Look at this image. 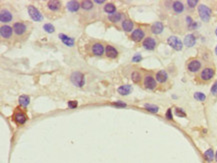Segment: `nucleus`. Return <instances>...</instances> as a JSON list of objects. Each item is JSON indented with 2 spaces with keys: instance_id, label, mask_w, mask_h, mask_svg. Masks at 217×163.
<instances>
[{
  "instance_id": "6",
  "label": "nucleus",
  "mask_w": 217,
  "mask_h": 163,
  "mask_svg": "<svg viewBox=\"0 0 217 163\" xmlns=\"http://www.w3.org/2000/svg\"><path fill=\"white\" fill-rule=\"evenodd\" d=\"M198 14L202 21L208 22L211 18L212 11H211V9L208 6H206L205 4H200L198 5Z\"/></svg>"
},
{
  "instance_id": "26",
  "label": "nucleus",
  "mask_w": 217,
  "mask_h": 163,
  "mask_svg": "<svg viewBox=\"0 0 217 163\" xmlns=\"http://www.w3.org/2000/svg\"><path fill=\"white\" fill-rule=\"evenodd\" d=\"M104 12L105 13H107L109 15H112L116 12V6H115V4L114 3H111V2H108L104 5Z\"/></svg>"
},
{
  "instance_id": "9",
  "label": "nucleus",
  "mask_w": 217,
  "mask_h": 163,
  "mask_svg": "<svg viewBox=\"0 0 217 163\" xmlns=\"http://www.w3.org/2000/svg\"><path fill=\"white\" fill-rule=\"evenodd\" d=\"M167 43L170 47H172L176 51H180L183 48V42L177 37V36H170L167 39Z\"/></svg>"
},
{
  "instance_id": "30",
  "label": "nucleus",
  "mask_w": 217,
  "mask_h": 163,
  "mask_svg": "<svg viewBox=\"0 0 217 163\" xmlns=\"http://www.w3.org/2000/svg\"><path fill=\"white\" fill-rule=\"evenodd\" d=\"M144 108L149 112H152V113H157V112L159 111V107L154 105V104L146 103V104H144Z\"/></svg>"
},
{
  "instance_id": "39",
  "label": "nucleus",
  "mask_w": 217,
  "mask_h": 163,
  "mask_svg": "<svg viewBox=\"0 0 217 163\" xmlns=\"http://www.w3.org/2000/svg\"><path fill=\"white\" fill-rule=\"evenodd\" d=\"M114 106H117V107H126V103H124V102H122V101H117V102H113L112 103Z\"/></svg>"
},
{
  "instance_id": "27",
  "label": "nucleus",
  "mask_w": 217,
  "mask_h": 163,
  "mask_svg": "<svg viewBox=\"0 0 217 163\" xmlns=\"http://www.w3.org/2000/svg\"><path fill=\"white\" fill-rule=\"evenodd\" d=\"M142 78H143V76L141 75V73L139 72V71H133V72L131 73V80H132L133 82L136 83V84H140Z\"/></svg>"
},
{
  "instance_id": "21",
  "label": "nucleus",
  "mask_w": 217,
  "mask_h": 163,
  "mask_svg": "<svg viewBox=\"0 0 217 163\" xmlns=\"http://www.w3.org/2000/svg\"><path fill=\"white\" fill-rule=\"evenodd\" d=\"M67 9L69 10L70 12H77L79 8L81 7V3L78 2V1H74V0H72V1H68L67 2V5H66Z\"/></svg>"
},
{
  "instance_id": "3",
  "label": "nucleus",
  "mask_w": 217,
  "mask_h": 163,
  "mask_svg": "<svg viewBox=\"0 0 217 163\" xmlns=\"http://www.w3.org/2000/svg\"><path fill=\"white\" fill-rule=\"evenodd\" d=\"M13 32L14 34L16 35V37H25L28 33V30H29V26L26 22H23V21H18V22H15L13 24Z\"/></svg>"
},
{
  "instance_id": "13",
  "label": "nucleus",
  "mask_w": 217,
  "mask_h": 163,
  "mask_svg": "<svg viewBox=\"0 0 217 163\" xmlns=\"http://www.w3.org/2000/svg\"><path fill=\"white\" fill-rule=\"evenodd\" d=\"M13 34V28L8 26V25H2L1 28H0V35H1V38L8 40L11 39Z\"/></svg>"
},
{
  "instance_id": "7",
  "label": "nucleus",
  "mask_w": 217,
  "mask_h": 163,
  "mask_svg": "<svg viewBox=\"0 0 217 163\" xmlns=\"http://www.w3.org/2000/svg\"><path fill=\"white\" fill-rule=\"evenodd\" d=\"M143 86L148 90H153L157 86V81L155 79V76L151 73H146L143 77Z\"/></svg>"
},
{
  "instance_id": "42",
  "label": "nucleus",
  "mask_w": 217,
  "mask_h": 163,
  "mask_svg": "<svg viewBox=\"0 0 217 163\" xmlns=\"http://www.w3.org/2000/svg\"><path fill=\"white\" fill-rule=\"evenodd\" d=\"M215 160H216V162H217V151H216V153H215Z\"/></svg>"
},
{
  "instance_id": "12",
  "label": "nucleus",
  "mask_w": 217,
  "mask_h": 163,
  "mask_svg": "<svg viewBox=\"0 0 217 163\" xmlns=\"http://www.w3.org/2000/svg\"><path fill=\"white\" fill-rule=\"evenodd\" d=\"M91 53L94 56H102L105 53V47L103 43L96 41L91 45Z\"/></svg>"
},
{
  "instance_id": "17",
  "label": "nucleus",
  "mask_w": 217,
  "mask_h": 163,
  "mask_svg": "<svg viewBox=\"0 0 217 163\" xmlns=\"http://www.w3.org/2000/svg\"><path fill=\"white\" fill-rule=\"evenodd\" d=\"M105 55H106V57L110 58V59H115L117 58L118 56V51L116 50L112 45H106V47H105Z\"/></svg>"
},
{
  "instance_id": "32",
  "label": "nucleus",
  "mask_w": 217,
  "mask_h": 163,
  "mask_svg": "<svg viewBox=\"0 0 217 163\" xmlns=\"http://www.w3.org/2000/svg\"><path fill=\"white\" fill-rule=\"evenodd\" d=\"M194 98L197 100V101H200V102H203V101L206 100V95L202 92H195L194 93Z\"/></svg>"
},
{
  "instance_id": "1",
  "label": "nucleus",
  "mask_w": 217,
  "mask_h": 163,
  "mask_svg": "<svg viewBox=\"0 0 217 163\" xmlns=\"http://www.w3.org/2000/svg\"><path fill=\"white\" fill-rule=\"evenodd\" d=\"M45 8H46L47 14H52V16L55 17V15L60 16L63 13V6L62 2L58 1V0H50L45 3Z\"/></svg>"
},
{
  "instance_id": "18",
  "label": "nucleus",
  "mask_w": 217,
  "mask_h": 163,
  "mask_svg": "<svg viewBox=\"0 0 217 163\" xmlns=\"http://www.w3.org/2000/svg\"><path fill=\"white\" fill-rule=\"evenodd\" d=\"M121 27H122L123 31L125 32H132L134 28V23L130 19H124L122 23H121Z\"/></svg>"
},
{
  "instance_id": "43",
  "label": "nucleus",
  "mask_w": 217,
  "mask_h": 163,
  "mask_svg": "<svg viewBox=\"0 0 217 163\" xmlns=\"http://www.w3.org/2000/svg\"><path fill=\"white\" fill-rule=\"evenodd\" d=\"M215 54H216V55H217V46H216V47H215Z\"/></svg>"
},
{
  "instance_id": "14",
  "label": "nucleus",
  "mask_w": 217,
  "mask_h": 163,
  "mask_svg": "<svg viewBox=\"0 0 217 163\" xmlns=\"http://www.w3.org/2000/svg\"><path fill=\"white\" fill-rule=\"evenodd\" d=\"M156 45H157V43H156V40L153 37H146L142 41V46L146 50H154Z\"/></svg>"
},
{
  "instance_id": "31",
  "label": "nucleus",
  "mask_w": 217,
  "mask_h": 163,
  "mask_svg": "<svg viewBox=\"0 0 217 163\" xmlns=\"http://www.w3.org/2000/svg\"><path fill=\"white\" fill-rule=\"evenodd\" d=\"M94 3L90 0H84V1L81 2V8L84 10H91L93 8Z\"/></svg>"
},
{
  "instance_id": "24",
  "label": "nucleus",
  "mask_w": 217,
  "mask_h": 163,
  "mask_svg": "<svg viewBox=\"0 0 217 163\" xmlns=\"http://www.w3.org/2000/svg\"><path fill=\"white\" fill-rule=\"evenodd\" d=\"M118 93L120 95H128L132 92V86L129 85V84H126V85H121L120 87L117 89Z\"/></svg>"
},
{
  "instance_id": "8",
  "label": "nucleus",
  "mask_w": 217,
  "mask_h": 163,
  "mask_svg": "<svg viewBox=\"0 0 217 163\" xmlns=\"http://www.w3.org/2000/svg\"><path fill=\"white\" fill-rule=\"evenodd\" d=\"M27 10H28V14H29L30 18H31L33 21L40 22L43 20L42 13L39 11V9H37L35 6H33V5H28Z\"/></svg>"
},
{
  "instance_id": "23",
  "label": "nucleus",
  "mask_w": 217,
  "mask_h": 163,
  "mask_svg": "<svg viewBox=\"0 0 217 163\" xmlns=\"http://www.w3.org/2000/svg\"><path fill=\"white\" fill-rule=\"evenodd\" d=\"M196 43V37L193 34H188L186 35L184 38V45L186 47H192Z\"/></svg>"
},
{
  "instance_id": "22",
  "label": "nucleus",
  "mask_w": 217,
  "mask_h": 163,
  "mask_svg": "<svg viewBox=\"0 0 217 163\" xmlns=\"http://www.w3.org/2000/svg\"><path fill=\"white\" fill-rule=\"evenodd\" d=\"M123 14L121 12H115L112 15L108 16V21L111 23H118L119 21H123Z\"/></svg>"
},
{
  "instance_id": "44",
  "label": "nucleus",
  "mask_w": 217,
  "mask_h": 163,
  "mask_svg": "<svg viewBox=\"0 0 217 163\" xmlns=\"http://www.w3.org/2000/svg\"><path fill=\"white\" fill-rule=\"evenodd\" d=\"M215 34H216V35H217V28H216V29H215Z\"/></svg>"
},
{
  "instance_id": "25",
  "label": "nucleus",
  "mask_w": 217,
  "mask_h": 163,
  "mask_svg": "<svg viewBox=\"0 0 217 163\" xmlns=\"http://www.w3.org/2000/svg\"><path fill=\"white\" fill-rule=\"evenodd\" d=\"M172 9L176 14H181L184 11V4L181 1L172 2Z\"/></svg>"
},
{
  "instance_id": "29",
  "label": "nucleus",
  "mask_w": 217,
  "mask_h": 163,
  "mask_svg": "<svg viewBox=\"0 0 217 163\" xmlns=\"http://www.w3.org/2000/svg\"><path fill=\"white\" fill-rule=\"evenodd\" d=\"M18 102L19 104L22 106V107H27V106L29 105L30 103V98L29 96L27 95H21L18 99Z\"/></svg>"
},
{
  "instance_id": "35",
  "label": "nucleus",
  "mask_w": 217,
  "mask_h": 163,
  "mask_svg": "<svg viewBox=\"0 0 217 163\" xmlns=\"http://www.w3.org/2000/svg\"><path fill=\"white\" fill-rule=\"evenodd\" d=\"M210 91H211V94H212L213 96H217V81H215V82L213 83Z\"/></svg>"
},
{
  "instance_id": "10",
  "label": "nucleus",
  "mask_w": 217,
  "mask_h": 163,
  "mask_svg": "<svg viewBox=\"0 0 217 163\" xmlns=\"http://www.w3.org/2000/svg\"><path fill=\"white\" fill-rule=\"evenodd\" d=\"M130 39L134 42H141L145 39V31L142 28H136L130 34Z\"/></svg>"
},
{
  "instance_id": "37",
  "label": "nucleus",
  "mask_w": 217,
  "mask_h": 163,
  "mask_svg": "<svg viewBox=\"0 0 217 163\" xmlns=\"http://www.w3.org/2000/svg\"><path fill=\"white\" fill-rule=\"evenodd\" d=\"M141 60H142V56H141V54H139V53L135 54L133 57H132V61H133V62H140Z\"/></svg>"
},
{
  "instance_id": "36",
  "label": "nucleus",
  "mask_w": 217,
  "mask_h": 163,
  "mask_svg": "<svg viewBox=\"0 0 217 163\" xmlns=\"http://www.w3.org/2000/svg\"><path fill=\"white\" fill-rule=\"evenodd\" d=\"M187 4H188V7L190 8H194L196 5L198 4V1L197 0H188L187 1Z\"/></svg>"
},
{
  "instance_id": "16",
  "label": "nucleus",
  "mask_w": 217,
  "mask_h": 163,
  "mask_svg": "<svg viewBox=\"0 0 217 163\" xmlns=\"http://www.w3.org/2000/svg\"><path fill=\"white\" fill-rule=\"evenodd\" d=\"M155 79L158 83L163 84L168 81V73L165 70H159L158 72L155 74Z\"/></svg>"
},
{
  "instance_id": "41",
  "label": "nucleus",
  "mask_w": 217,
  "mask_h": 163,
  "mask_svg": "<svg viewBox=\"0 0 217 163\" xmlns=\"http://www.w3.org/2000/svg\"><path fill=\"white\" fill-rule=\"evenodd\" d=\"M104 1H102V0H101V1H95V3H97V4H102Z\"/></svg>"
},
{
  "instance_id": "38",
  "label": "nucleus",
  "mask_w": 217,
  "mask_h": 163,
  "mask_svg": "<svg viewBox=\"0 0 217 163\" xmlns=\"http://www.w3.org/2000/svg\"><path fill=\"white\" fill-rule=\"evenodd\" d=\"M77 101H75V100H71V101H69L68 102V106H69V108H71V109H74V108H76L77 107Z\"/></svg>"
},
{
  "instance_id": "5",
  "label": "nucleus",
  "mask_w": 217,
  "mask_h": 163,
  "mask_svg": "<svg viewBox=\"0 0 217 163\" xmlns=\"http://www.w3.org/2000/svg\"><path fill=\"white\" fill-rule=\"evenodd\" d=\"M70 80L76 87H82L85 84V77L84 74L80 71H74V72L70 75Z\"/></svg>"
},
{
  "instance_id": "40",
  "label": "nucleus",
  "mask_w": 217,
  "mask_h": 163,
  "mask_svg": "<svg viewBox=\"0 0 217 163\" xmlns=\"http://www.w3.org/2000/svg\"><path fill=\"white\" fill-rule=\"evenodd\" d=\"M166 118H168L169 120H172L173 115H172V110H171V108H169L167 112H166Z\"/></svg>"
},
{
  "instance_id": "11",
  "label": "nucleus",
  "mask_w": 217,
  "mask_h": 163,
  "mask_svg": "<svg viewBox=\"0 0 217 163\" xmlns=\"http://www.w3.org/2000/svg\"><path fill=\"white\" fill-rule=\"evenodd\" d=\"M19 108H17L16 110H15V112H14V114H13V120H14V122L16 124H18V125H23L25 122L27 121V115L24 113L23 111H21V110H18Z\"/></svg>"
},
{
  "instance_id": "20",
  "label": "nucleus",
  "mask_w": 217,
  "mask_h": 163,
  "mask_svg": "<svg viewBox=\"0 0 217 163\" xmlns=\"http://www.w3.org/2000/svg\"><path fill=\"white\" fill-rule=\"evenodd\" d=\"M58 37L65 45H66V46H70V47L74 46V39L73 38L69 37V36H67V35H65L63 33H60L58 35Z\"/></svg>"
},
{
  "instance_id": "19",
  "label": "nucleus",
  "mask_w": 217,
  "mask_h": 163,
  "mask_svg": "<svg viewBox=\"0 0 217 163\" xmlns=\"http://www.w3.org/2000/svg\"><path fill=\"white\" fill-rule=\"evenodd\" d=\"M163 29H164V26H163L162 22H160V21L153 23L152 25H151V28H150L151 32H152L153 34H155V35H158L160 33H162Z\"/></svg>"
},
{
  "instance_id": "28",
  "label": "nucleus",
  "mask_w": 217,
  "mask_h": 163,
  "mask_svg": "<svg viewBox=\"0 0 217 163\" xmlns=\"http://www.w3.org/2000/svg\"><path fill=\"white\" fill-rule=\"evenodd\" d=\"M204 158L206 161L211 162L213 159H215V155H214V151L212 148H209L204 152Z\"/></svg>"
},
{
  "instance_id": "34",
  "label": "nucleus",
  "mask_w": 217,
  "mask_h": 163,
  "mask_svg": "<svg viewBox=\"0 0 217 163\" xmlns=\"http://www.w3.org/2000/svg\"><path fill=\"white\" fill-rule=\"evenodd\" d=\"M175 115L178 117H186V113L181 108H175Z\"/></svg>"
},
{
  "instance_id": "15",
  "label": "nucleus",
  "mask_w": 217,
  "mask_h": 163,
  "mask_svg": "<svg viewBox=\"0 0 217 163\" xmlns=\"http://www.w3.org/2000/svg\"><path fill=\"white\" fill-rule=\"evenodd\" d=\"M12 13L7 9H1L0 11V21L2 23H8L12 20Z\"/></svg>"
},
{
  "instance_id": "33",
  "label": "nucleus",
  "mask_w": 217,
  "mask_h": 163,
  "mask_svg": "<svg viewBox=\"0 0 217 163\" xmlns=\"http://www.w3.org/2000/svg\"><path fill=\"white\" fill-rule=\"evenodd\" d=\"M43 29L46 31L47 33H53L55 31V27L53 26V25L51 23H46L43 25Z\"/></svg>"
},
{
  "instance_id": "2",
  "label": "nucleus",
  "mask_w": 217,
  "mask_h": 163,
  "mask_svg": "<svg viewBox=\"0 0 217 163\" xmlns=\"http://www.w3.org/2000/svg\"><path fill=\"white\" fill-rule=\"evenodd\" d=\"M215 75V68L212 66H206L199 72V75L197 76L200 82L202 83H208L209 81L213 79Z\"/></svg>"
},
{
  "instance_id": "4",
  "label": "nucleus",
  "mask_w": 217,
  "mask_h": 163,
  "mask_svg": "<svg viewBox=\"0 0 217 163\" xmlns=\"http://www.w3.org/2000/svg\"><path fill=\"white\" fill-rule=\"evenodd\" d=\"M186 69L189 73H197L202 70V62L199 58H190L186 63Z\"/></svg>"
}]
</instances>
